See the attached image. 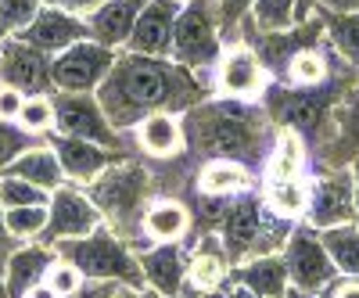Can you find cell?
I'll return each mask as SVG.
<instances>
[{"instance_id":"obj_13","label":"cell","mask_w":359,"mask_h":298,"mask_svg":"<svg viewBox=\"0 0 359 298\" xmlns=\"http://www.w3.org/2000/svg\"><path fill=\"white\" fill-rule=\"evenodd\" d=\"M309 226L327 230V226H341L355 223V180L352 172H327L309 187Z\"/></svg>"},{"instance_id":"obj_7","label":"cell","mask_w":359,"mask_h":298,"mask_svg":"<svg viewBox=\"0 0 359 298\" xmlns=\"http://www.w3.org/2000/svg\"><path fill=\"white\" fill-rule=\"evenodd\" d=\"M50 101H54V130H57V137H79V140H94L101 147L123 151V133L111 126V118L104 115L97 94L54 90Z\"/></svg>"},{"instance_id":"obj_22","label":"cell","mask_w":359,"mask_h":298,"mask_svg":"<svg viewBox=\"0 0 359 298\" xmlns=\"http://www.w3.org/2000/svg\"><path fill=\"white\" fill-rule=\"evenodd\" d=\"M137 130V144L144 147L151 158H172L180 147H184V123L172 115V111H155L140 118V123L133 126Z\"/></svg>"},{"instance_id":"obj_54","label":"cell","mask_w":359,"mask_h":298,"mask_svg":"<svg viewBox=\"0 0 359 298\" xmlns=\"http://www.w3.org/2000/svg\"><path fill=\"white\" fill-rule=\"evenodd\" d=\"M180 4H187V0H180Z\"/></svg>"},{"instance_id":"obj_14","label":"cell","mask_w":359,"mask_h":298,"mask_svg":"<svg viewBox=\"0 0 359 298\" xmlns=\"http://www.w3.org/2000/svg\"><path fill=\"white\" fill-rule=\"evenodd\" d=\"M180 0H144L137 15V25L123 50L147 54V57H169L172 54V25L180 15Z\"/></svg>"},{"instance_id":"obj_11","label":"cell","mask_w":359,"mask_h":298,"mask_svg":"<svg viewBox=\"0 0 359 298\" xmlns=\"http://www.w3.org/2000/svg\"><path fill=\"white\" fill-rule=\"evenodd\" d=\"M50 65H54V57L43 54L40 47L25 43V40H18V36L0 40V83L15 86V90H22L25 97L54 94Z\"/></svg>"},{"instance_id":"obj_28","label":"cell","mask_w":359,"mask_h":298,"mask_svg":"<svg viewBox=\"0 0 359 298\" xmlns=\"http://www.w3.org/2000/svg\"><path fill=\"white\" fill-rule=\"evenodd\" d=\"M316 233H320L327 255L334 259L338 273L359 277V226L355 223H341V226H327V230H316Z\"/></svg>"},{"instance_id":"obj_2","label":"cell","mask_w":359,"mask_h":298,"mask_svg":"<svg viewBox=\"0 0 359 298\" xmlns=\"http://www.w3.org/2000/svg\"><path fill=\"white\" fill-rule=\"evenodd\" d=\"M184 137L201 147L205 158H230L241 162L245 169H259L269 158L266 144V115L252 108L248 101H201L187 108Z\"/></svg>"},{"instance_id":"obj_52","label":"cell","mask_w":359,"mask_h":298,"mask_svg":"<svg viewBox=\"0 0 359 298\" xmlns=\"http://www.w3.org/2000/svg\"><path fill=\"white\" fill-rule=\"evenodd\" d=\"M226 298H259V294H252V291H248V287H237V291H230V294H226Z\"/></svg>"},{"instance_id":"obj_6","label":"cell","mask_w":359,"mask_h":298,"mask_svg":"<svg viewBox=\"0 0 359 298\" xmlns=\"http://www.w3.org/2000/svg\"><path fill=\"white\" fill-rule=\"evenodd\" d=\"M291 219H280L266 208L255 194H237V201L226 205V216L219 223V241L226 248V259H245V255H269V241H287L280 233H266L273 226H287Z\"/></svg>"},{"instance_id":"obj_51","label":"cell","mask_w":359,"mask_h":298,"mask_svg":"<svg viewBox=\"0 0 359 298\" xmlns=\"http://www.w3.org/2000/svg\"><path fill=\"white\" fill-rule=\"evenodd\" d=\"M352 169H355V172H352V180H355V216H359V158L352 162Z\"/></svg>"},{"instance_id":"obj_18","label":"cell","mask_w":359,"mask_h":298,"mask_svg":"<svg viewBox=\"0 0 359 298\" xmlns=\"http://www.w3.org/2000/svg\"><path fill=\"white\" fill-rule=\"evenodd\" d=\"M140 270H144V280L162 298H180V291L187 284V252L180 241H162L140 255Z\"/></svg>"},{"instance_id":"obj_29","label":"cell","mask_w":359,"mask_h":298,"mask_svg":"<svg viewBox=\"0 0 359 298\" xmlns=\"http://www.w3.org/2000/svg\"><path fill=\"white\" fill-rule=\"evenodd\" d=\"M306 165V144L298 133H284L273 147H269V158H266V180H294Z\"/></svg>"},{"instance_id":"obj_26","label":"cell","mask_w":359,"mask_h":298,"mask_svg":"<svg viewBox=\"0 0 359 298\" xmlns=\"http://www.w3.org/2000/svg\"><path fill=\"white\" fill-rule=\"evenodd\" d=\"M226 280V248L223 241H201L191 255H187V284L194 291H216Z\"/></svg>"},{"instance_id":"obj_42","label":"cell","mask_w":359,"mask_h":298,"mask_svg":"<svg viewBox=\"0 0 359 298\" xmlns=\"http://www.w3.org/2000/svg\"><path fill=\"white\" fill-rule=\"evenodd\" d=\"M43 4H50V8H62V11H69V15H79V18H90L101 4H108V0H43Z\"/></svg>"},{"instance_id":"obj_20","label":"cell","mask_w":359,"mask_h":298,"mask_svg":"<svg viewBox=\"0 0 359 298\" xmlns=\"http://www.w3.org/2000/svg\"><path fill=\"white\" fill-rule=\"evenodd\" d=\"M54 262V252L50 245H40V241H25L18 245L11 255H8V266H4V287L11 298H22L33 284H40Z\"/></svg>"},{"instance_id":"obj_15","label":"cell","mask_w":359,"mask_h":298,"mask_svg":"<svg viewBox=\"0 0 359 298\" xmlns=\"http://www.w3.org/2000/svg\"><path fill=\"white\" fill-rule=\"evenodd\" d=\"M18 40L33 43V47H40L43 54L54 57V54H62L65 47H72V43H79V40H90V25H86V18H79V15H69V11H62V8L43 4V8L36 11V18L18 33Z\"/></svg>"},{"instance_id":"obj_1","label":"cell","mask_w":359,"mask_h":298,"mask_svg":"<svg viewBox=\"0 0 359 298\" xmlns=\"http://www.w3.org/2000/svg\"><path fill=\"white\" fill-rule=\"evenodd\" d=\"M94 94H97L104 115L111 118V126L123 133L155 111L180 115V111L201 104L205 86H201L198 72L172 62V57H147V54L123 50Z\"/></svg>"},{"instance_id":"obj_21","label":"cell","mask_w":359,"mask_h":298,"mask_svg":"<svg viewBox=\"0 0 359 298\" xmlns=\"http://www.w3.org/2000/svg\"><path fill=\"white\" fill-rule=\"evenodd\" d=\"M233 284L248 287L252 294L259 298H284L287 287H291V277H287V262L284 255L269 252V255H255L252 262L245 266H233Z\"/></svg>"},{"instance_id":"obj_30","label":"cell","mask_w":359,"mask_h":298,"mask_svg":"<svg viewBox=\"0 0 359 298\" xmlns=\"http://www.w3.org/2000/svg\"><path fill=\"white\" fill-rule=\"evenodd\" d=\"M323 25H327V40H331V47L345 57L348 65L359 69V11H352V15L323 11Z\"/></svg>"},{"instance_id":"obj_49","label":"cell","mask_w":359,"mask_h":298,"mask_svg":"<svg viewBox=\"0 0 359 298\" xmlns=\"http://www.w3.org/2000/svg\"><path fill=\"white\" fill-rule=\"evenodd\" d=\"M111 298H155L151 291H140V287H115Z\"/></svg>"},{"instance_id":"obj_45","label":"cell","mask_w":359,"mask_h":298,"mask_svg":"<svg viewBox=\"0 0 359 298\" xmlns=\"http://www.w3.org/2000/svg\"><path fill=\"white\" fill-rule=\"evenodd\" d=\"M323 11H334V15H352L359 11V0H320Z\"/></svg>"},{"instance_id":"obj_25","label":"cell","mask_w":359,"mask_h":298,"mask_svg":"<svg viewBox=\"0 0 359 298\" xmlns=\"http://www.w3.org/2000/svg\"><path fill=\"white\" fill-rule=\"evenodd\" d=\"M252 187V169L230 158H208L198 172V191L216 194V198H237Z\"/></svg>"},{"instance_id":"obj_23","label":"cell","mask_w":359,"mask_h":298,"mask_svg":"<svg viewBox=\"0 0 359 298\" xmlns=\"http://www.w3.org/2000/svg\"><path fill=\"white\" fill-rule=\"evenodd\" d=\"M4 172H8V176H22V180L43 187L47 194H54L57 187L65 184V172H62V162H57L54 147H40V144L25 147V151H22ZM4 172H0V176H4Z\"/></svg>"},{"instance_id":"obj_8","label":"cell","mask_w":359,"mask_h":298,"mask_svg":"<svg viewBox=\"0 0 359 298\" xmlns=\"http://www.w3.org/2000/svg\"><path fill=\"white\" fill-rule=\"evenodd\" d=\"M115 57H118V50H111V47H104L97 40H79V43L65 47L62 54H54V65H50L54 90L94 94L104 83V76L111 72Z\"/></svg>"},{"instance_id":"obj_33","label":"cell","mask_w":359,"mask_h":298,"mask_svg":"<svg viewBox=\"0 0 359 298\" xmlns=\"http://www.w3.org/2000/svg\"><path fill=\"white\" fill-rule=\"evenodd\" d=\"M294 4L298 0H255L252 18L259 25V33H284V29H294Z\"/></svg>"},{"instance_id":"obj_39","label":"cell","mask_w":359,"mask_h":298,"mask_svg":"<svg viewBox=\"0 0 359 298\" xmlns=\"http://www.w3.org/2000/svg\"><path fill=\"white\" fill-rule=\"evenodd\" d=\"M338 126H341V144H348L345 147V158H359V90H355V97H348V108H345V115H338Z\"/></svg>"},{"instance_id":"obj_48","label":"cell","mask_w":359,"mask_h":298,"mask_svg":"<svg viewBox=\"0 0 359 298\" xmlns=\"http://www.w3.org/2000/svg\"><path fill=\"white\" fill-rule=\"evenodd\" d=\"M22 298H62V294H57V291H54L47 280H40V284H33V287H29Z\"/></svg>"},{"instance_id":"obj_10","label":"cell","mask_w":359,"mask_h":298,"mask_svg":"<svg viewBox=\"0 0 359 298\" xmlns=\"http://www.w3.org/2000/svg\"><path fill=\"white\" fill-rule=\"evenodd\" d=\"M101 223H104V216L90 201V194L62 184L47 201V230L40 233V245H62V241H72V237H86Z\"/></svg>"},{"instance_id":"obj_32","label":"cell","mask_w":359,"mask_h":298,"mask_svg":"<svg viewBox=\"0 0 359 298\" xmlns=\"http://www.w3.org/2000/svg\"><path fill=\"white\" fill-rule=\"evenodd\" d=\"M4 226L15 241H40V233L47 230V205L4 208Z\"/></svg>"},{"instance_id":"obj_38","label":"cell","mask_w":359,"mask_h":298,"mask_svg":"<svg viewBox=\"0 0 359 298\" xmlns=\"http://www.w3.org/2000/svg\"><path fill=\"white\" fill-rule=\"evenodd\" d=\"M43 280H47V284H50V287H54L57 294H62V298H69V294H72V291H76V287H79V284H83L86 277H83V273L76 270V266H72L69 259H54Z\"/></svg>"},{"instance_id":"obj_12","label":"cell","mask_w":359,"mask_h":298,"mask_svg":"<svg viewBox=\"0 0 359 298\" xmlns=\"http://www.w3.org/2000/svg\"><path fill=\"white\" fill-rule=\"evenodd\" d=\"M331 101L334 90H323V86H273V101H269L266 115H277L280 123L298 133V137H316L320 123L331 115Z\"/></svg>"},{"instance_id":"obj_46","label":"cell","mask_w":359,"mask_h":298,"mask_svg":"<svg viewBox=\"0 0 359 298\" xmlns=\"http://www.w3.org/2000/svg\"><path fill=\"white\" fill-rule=\"evenodd\" d=\"M313 8H320V0H298V4H294V25H306Z\"/></svg>"},{"instance_id":"obj_16","label":"cell","mask_w":359,"mask_h":298,"mask_svg":"<svg viewBox=\"0 0 359 298\" xmlns=\"http://www.w3.org/2000/svg\"><path fill=\"white\" fill-rule=\"evenodd\" d=\"M216 79H219V90L226 97H233V101H252V97H259L269 86V72L262 65V57L252 47H245V43L230 47L219 57Z\"/></svg>"},{"instance_id":"obj_27","label":"cell","mask_w":359,"mask_h":298,"mask_svg":"<svg viewBox=\"0 0 359 298\" xmlns=\"http://www.w3.org/2000/svg\"><path fill=\"white\" fill-rule=\"evenodd\" d=\"M266 208L280 219H302L306 208H309V187L298 180H266V194H262Z\"/></svg>"},{"instance_id":"obj_35","label":"cell","mask_w":359,"mask_h":298,"mask_svg":"<svg viewBox=\"0 0 359 298\" xmlns=\"http://www.w3.org/2000/svg\"><path fill=\"white\" fill-rule=\"evenodd\" d=\"M40 8H43V0H0V40L18 36L36 18Z\"/></svg>"},{"instance_id":"obj_40","label":"cell","mask_w":359,"mask_h":298,"mask_svg":"<svg viewBox=\"0 0 359 298\" xmlns=\"http://www.w3.org/2000/svg\"><path fill=\"white\" fill-rule=\"evenodd\" d=\"M255 8V0H216V18H219V33H233L245 22V15Z\"/></svg>"},{"instance_id":"obj_31","label":"cell","mask_w":359,"mask_h":298,"mask_svg":"<svg viewBox=\"0 0 359 298\" xmlns=\"http://www.w3.org/2000/svg\"><path fill=\"white\" fill-rule=\"evenodd\" d=\"M287 86H302V90H309V86H323L327 83V62H323V54L309 47H302L294 57H291V65L284 72Z\"/></svg>"},{"instance_id":"obj_50","label":"cell","mask_w":359,"mask_h":298,"mask_svg":"<svg viewBox=\"0 0 359 298\" xmlns=\"http://www.w3.org/2000/svg\"><path fill=\"white\" fill-rule=\"evenodd\" d=\"M284 298H316V294H313V291H302V287H287Z\"/></svg>"},{"instance_id":"obj_5","label":"cell","mask_w":359,"mask_h":298,"mask_svg":"<svg viewBox=\"0 0 359 298\" xmlns=\"http://www.w3.org/2000/svg\"><path fill=\"white\" fill-rule=\"evenodd\" d=\"M172 62L187 65L191 72L212 69L223 57V33H219V18L216 4L208 0H187L176 15L172 25Z\"/></svg>"},{"instance_id":"obj_37","label":"cell","mask_w":359,"mask_h":298,"mask_svg":"<svg viewBox=\"0 0 359 298\" xmlns=\"http://www.w3.org/2000/svg\"><path fill=\"white\" fill-rule=\"evenodd\" d=\"M36 137L33 133H25L18 123H8V118H0V172H4L25 147H33Z\"/></svg>"},{"instance_id":"obj_47","label":"cell","mask_w":359,"mask_h":298,"mask_svg":"<svg viewBox=\"0 0 359 298\" xmlns=\"http://www.w3.org/2000/svg\"><path fill=\"white\" fill-rule=\"evenodd\" d=\"M331 298H359V280H341V284H334Z\"/></svg>"},{"instance_id":"obj_24","label":"cell","mask_w":359,"mask_h":298,"mask_svg":"<svg viewBox=\"0 0 359 298\" xmlns=\"http://www.w3.org/2000/svg\"><path fill=\"white\" fill-rule=\"evenodd\" d=\"M140 226H144V237H147V241H155V245H162V241H184L187 230H191V212L180 201H172V198H158V201L147 205Z\"/></svg>"},{"instance_id":"obj_41","label":"cell","mask_w":359,"mask_h":298,"mask_svg":"<svg viewBox=\"0 0 359 298\" xmlns=\"http://www.w3.org/2000/svg\"><path fill=\"white\" fill-rule=\"evenodd\" d=\"M22 104H25V94L15 90V86H4V83H0V118H8V123H18Z\"/></svg>"},{"instance_id":"obj_53","label":"cell","mask_w":359,"mask_h":298,"mask_svg":"<svg viewBox=\"0 0 359 298\" xmlns=\"http://www.w3.org/2000/svg\"><path fill=\"white\" fill-rule=\"evenodd\" d=\"M0 298H11V294H8V287H4V277H0Z\"/></svg>"},{"instance_id":"obj_19","label":"cell","mask_w":359,"mask_h":298,"mask_svg":"<svg viewBox=\"0 0 359 298\" xmlns=\"http://www.w3.org/2000/svg\"><path fill=\"white\" fill-rule=\"evenodd\" d=\"M144 8V0H108V4H101L94 15L86 18L90 25V40H97L111 50H123L133 25H137V15Z\"/></svg>"},{"instance_id":"obj_3","label":"cell","mask_w":359,"mask_h":298,"mask_svg":"<svg viewBox=\"0 0 359 298\" xmlns=\"http://www.w3.org/2000/svg\"><path fill=\"white\" fill-rule=\"evenodd\" d=\"M90 201L101 208L104 223H111V230L123 237H133L137 230L144 233V212L151 205V172L137 162H115L111 169H104L94 184H90Z\"/></svg>"},{"instance_id":"obj_34","label":"cell","mask_w":359,"mask_h":298,"mask_svg":"<svg viewBox=\"0 0 359 298\" xmlns=\"http://www.w3.org/2000/svg\"><path fill=\"white\" fill-rule=\"evenodd\" d=\"M50 194L22 176H0V208H18V205H47Z\"/></svg>"},{"instance_id":"obj_44","label":"cell","mask_w":359,"mask_h":298,"mask_svg":"<svg viewBox=\"0 0 359 298\" xmlns=\"http://www.w3.org/2000/svg\"><path fill=\"white\" fill-rule=\"evenodd\" d=\"M15 252V237L8 233L4 226V208H0V277H4V266H8V255Z\"/></svg>"},{"instance_id":"obj_43","label":"cell","mask_w":359,"mask_h":298,"mask_svg":"<svg viewBox=\"0 0 359 298\" xmlns=\"http://www.w3.org/2000/svg\"><path fill=\"white\" fill-rule=\"evenodd\" d=\"M115 287H118L115 280H83L69 298H111V294H115Z\"/></svg>"},{"instance_id":"obj_36","label":"cell","mask_w":359,"mask_h":298,"mask_svg":"<svg viewBox=\"0 0 359 298\" xmlns=\"http://www.w3.org/2000/svg\"><path fill=\"white\" fill-rule=\"evenodd\" d=\"M18 126H22L25 133H33V137L50 133V130H54V101H50V94L25 97L22 115H18Z\"/></svg>"},{"instance_id":"obj_9","label":"cell","mask_w":359,"mask_h":298,"mask_svg":"<svg viewBox=\"0 0 359 298\" xmlns=\"http://www.w3.org/2000/svg\"><path fill=\"white\" fill-rule=\"evenodd\" d=\"M284 262H287V277H291V287H302V291H323L338 277V266L334 259L327 255L320 233L313 226H298L287 233L284 241Z\"/></svg>"},{"instance_id":"obj_17","label":"cell","mask_w":359,"mask_h":298,"mask_svg":"<svg viewBox=\"0 0 359 298\" xmlns=\"http://www.w3.org/2000/svg\"><path fill=\"white\" fill-rule=\"evenodd\" d=\"M54 155L62 162L65 180L72 184H94L104 169H111L115 162H123L126 155L115 151V147H101L94 140H79V137H57L54 140Z\"/></svg>"},{"instance_id":"obj_4","label":"cell","mask_w":359,"mask_h":298,"mask_svg":"<svg viewBox=\"0 0 359 298\" xmlns=\"http://www.w3.org/2000/svg\"><path fill=\"white\" fill-rule=\"evenodd\" d=\"M57 255L69 259L76 270L86 280H115L123 287H144V270H140V259L133 255L130 241H123L111 226H97L90 230L86 237H72V241L54 245Z\"/></svg>"}]
</instances>
